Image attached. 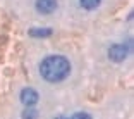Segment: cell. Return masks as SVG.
<instances>
[{"label":"cell","instance_id":"cell-7","mask_svg":"<svg viewBox=\"0 0 134 119\" xmlns=\"http://www.w3.org/2000/svg\"><path fill=\"white\" fill-rule=\"evenodd\" d=\"M36 116H38V112L36 111H24L23 112V119H36Z\"/></svg>","mask_w":134,"mask_h":119},{"label":"cell","instance_id":"cell-4","mask_svg":"<svg viewBox=\"0 0 134 119\" xmlns=\"http://www.w3.org/2000/svg\"><path fill=\"white\" fill-rule=\"evenodd\" d=\"M21 102H23L24 105L33 107V105L38 102V93H36L33 88H24V90L21 91Z\"/></svg>","mask_w":134,"mask_h":119},{"label":"cell","instance_id":"cell-1","mask_svg":"<svg viewBox=\"0 0 134 119\" xmlns=\"http://www.w3.org/2000/svg\"><path fill=\"white\" fill-rule=\"evenodd\" d=\"M71 73V62L64 55H48L40 64V74L50 83L62 81Z\"/></svg>","mask_w":134,"mask_h":119},{"label":"cell","instance_id":"cell-2","mask_svg":"<svg viewBox=\"0 0 134 119\" xmlns=\"http://www.w3.org/2000/svg\"><path fill=\"white\" fill-rule=\"evenodd\" d=\"M127 47L126 45H114V47L108 50V57H110V60H114V62H120V60L126 59L127 55Z\"/></svg>","mask_w":134,"mask_h":119},{"label":"cell","instance_id":"cell-8","mask_svg":"<svg viewBox=\"0 0 134 119\" xmlns=\"http://www.w3.org/2000/svg\"><path fill=\"white\" fill-rule=\"evenodd\" d=\"M71 119H91V116L88 114V112H77V114H74Z\"/></svg>","mask_w":134,"mask_h":119},{"label":"cell","instance_id":"cell-5","mask_svg":"<svg viewBox=\"0 0 134 119\" xmlns=\"http://www.w3.org/2000/svg\"><path fill=\"white\" fill-rule=\"evenodd\" d=\"M29 35L35 36V38L50 36V35H52V29H50V28H31V29H29Z\"/></svg>","mask_w":134,"mask_h":119},{"label":"cell","instance_id":"cell-3","mask_svg":"<svg viewBox=\"0 0 134 119\" xmlns=\"http://www.w3.org/2000/svg\"><path fill=\"white\" fill-rule=\"evenodd\" d=\"M57 9V0H36V11L40 14H52Z\"/></svg>","mask_w":134,"mask_h":119},{"label":"cell","instance_id":"cell-6","mask_svg":"<svg viewBox=\"0 0 134 119\" xmlns=\"http://www.w3.org/2000/svg\"><path fill=\"white\" fill-rule=\"evenodd\" d=\"M81 2V5H83L84 9H88V11H93V9H96L100 5V0H79Z\"/></svg>","mask_w":134,"mask_h":119}]
</instances>
